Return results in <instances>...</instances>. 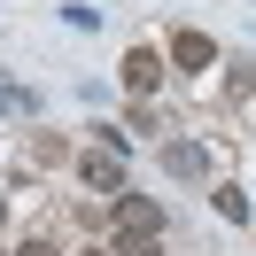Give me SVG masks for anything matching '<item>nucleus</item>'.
<instances>
[{
  "label": "nucleus",
  "instance_id": "f257e3e1",
  "mask_svg": "<svg viewBox=\"0 0 256 256\" xmlns=\"http://www.w3.org/2000/svg\"><path fill=\"white\" fill-rule=\"evenodd\" d=\"M140 233V240H163V210L148 202V194H116V240Z\"/></svg>",
  "mask_w": 256,
  "mask_h": 256
},
{
  "label": "nucleus",
  "instance_id": "f03ea898",
  "mask_svg": "<svg viewBox=\"0 0 256 256\" xmlns=\"http://www.w3.org/2000/svg\"><path fill=\"white\" fill-rule=\"evenodd\" d=\"M78 178L94 194H124V156H109V148H86L78 156Z\"/></svg>",
  "mask_w": 256,
  "mask_h": 256
},
{
  "label": "nucleus",
  "instance_id": "7ed1b4c3",
  "mask_svg": "<svg viewBox=\"0 0 256 256\" xmlns=\"http://www.w3.org/2000/svg\"><path fill=\"white\" fill-rule=\"evenodd\" d=\"M171 62L178 70H210V62H218V39H210V32H171Z\"/></svg>",
  "mask_w": 256,
  "mask_h": 256
},
{
  "label": "nucleus",
  "instance_id": "20e7f679",
  "mask_svg": "<svg viewBox=\"0 0 256 256\" xmlns=\"http://www.w3.org/2000/svg\"><path fill=\"white\" fill-rule=\"evenodd\" d=\"M163 62H171V54H156V47H132V54H124V86H132V94H156Z\"/></svg>",
  "mask_w": 256,
  "mask_h": 256
},
{
  "label": "nucleus",
  "instance_id": "39448f33",
  "mask_svg": "<svg viewBox=\"0 0 256 256\" xmlns=\"http://www.w3.org/2000/svg\"><path fill=\"white\" fill-rule=\"evenodd\" d=\"M163 171H171V178H202V171H210V156H202L194 140H171V148H163Z\"/></svg>",
  "mask_w": 256,
  "mask_h": 256
},
{
  "label": "nucleus",
  "instance_id": "423d86ee",
  "mask_svg": "<svg viewBox=\"0 0 256 256\" xmlns=\"http://www.w3.org/2000/svg\"><path fill=\"white\" fill-rule=\"evenodd\" d=\"M218 218L240 225V218H248V194H240V186H218Z\"/></svg>",
  "mask_w": 256,
  "mask_h": 256
},
{
  "label": "nucleus",
  "instance_id": "0eeeda50",
  "mask_svg": "<svg viewBox=\"0 0 256 256\" xmlns=\"http://www.w3.org/2000/svg\"><path fill=\"white\" fill-rule=\"evenodd\" d=\"M116 256H156V240H140V233H124V240H109Z\"/></svg>",
  "mask_w": 256,
  "mask_h": 256
},
{
  "label": "nucleus",
  "instance_id": "6e6552de",
  "mask_svg": "<svg viewBox=\"0 0 256 256\" xmlns=\"http://www.w3.org/2000/svg\"><path fill=\"white\" fill-rule=\"evenodd\" d=\"M16 256H54V248H47V240H24V248H16Z\"/></svg>",
  "mask_w": 256,
  "mask_h": 256
},
{
  "label": "nucleus",
  "instance_id": "1a4fd4ad",
  "mask_svg": "<svg viewBox=\"0 0 256 256\" xmlns=\"http://www.w3.org/2000/svg\"><path fill=\"white\" fill-rule=\"evenodd\" d=\"M78 256H116V248H78Z\"/></svg>",
  "mask_w": 256,
  "mask_h": 256
},
{
  "label": "nucleus",
  "instance_id": "9d476101",
  "mask_svg": "<svg viewBox=\"0 0 256 256\" xmlns=\"http://www.w3.org/2000/svg\"><path fill=\"white\" fill-rule=\"evenodd\" d=\"M0 218H8V210H0Z\"/></svg>",
  "mask_w": 256,
  "mask_h": 256
}]
</instances>
